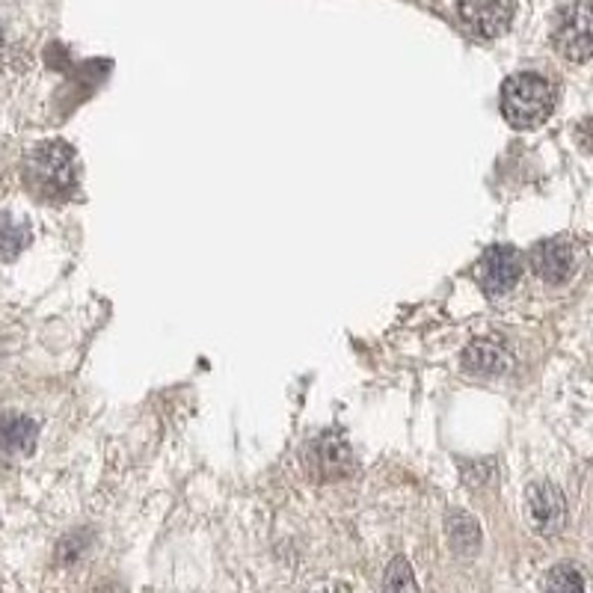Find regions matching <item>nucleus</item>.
Instances as JSON below:
<instances>
[{
	"label": "nucleus",
	"instance_id": "1",
	"mask_svg": "<svg viewBox=\"0 0 593 593\" xmlns=\"http://www.w3.org/2000/svg\"><path fill=\"white\" fill-rule=\"evenodd\" d=\"M555 110V86L537 72L510 74L501 84V113L519 131L543 125Z\"/></svg>",
	"mask_w": 593,
	"mask_h": 593
},
{
	"label": "nucleus",
	"instance_id": "2",
	"mask_svg": "<svg viewBox=\"0 0 593 593\" xmlns=\"http://www.w3.org/2000/svg\"><path fill=\"white\" fill-rule=\"evenodd\" d=\"M27 176L48 196H69L77 184V155L63 140H48L33 148Z\"/></svg>",
	"mask_w": 593,
	"mask_h": 593
},
{
	"label": "nucleus",
	"instance_id": "3",
	"mask_svg": "<svg viewBox=\"0 0 593 593\" xmlns=\"http://www.w3.org/2000/svg\"><path fill=\"white\" fill-rule=\"evenodd\" d=\"M552 43L570 63H584L593 57V0H572L558 12Z\"/></svg>",
	"mask_w": 593,
	"mask_h": 593
},
{
	"label": "nucleus",
	"instance_id": "4",
	"mask_svg": "<svg viewBox=\"0 0 593 593\" xmlns=\"http://www.w3.org/2000/svg\"><path fill=\"white\" fill-rule=\"evenodd\" d=\"M353 467H356V460H353L348 439L336 434V431H324V434L308 443L306 469L312 472V477H318V481H339V477H348Z\"/></svg>",
	"mask_w": 593,
	"mask_h": 593
},
{
	"label": "nucleus",
	"instance_id": "5",
	"mask_svg": "<svg viewBox=\"0 0 593 593\" xmlns=\"http://www.w3.org/2000/svg\"><path fill=\"white\" fill-rule=\"evenodd\" d=\"M519 276H522V255L513 246H489L477 262V282L489 296H501L513 291Z\"/></svg>",
	"mask_w": 593,
	"mask_h": 593
},
{
	"label": "nucleus",
	"instance_id": "6",
	"mask_svg": "<svg viewBox=\"0 0 593 593\" xmlns=\"http://www.w3.org/2000/svg\"><path fill=\"white\" fill-rule=\"evenodd\" d=\"M531 270L549 286H564L576 274V246L567 238H546L531 246L529 253Z\"/></svg>",
	"mask_w": 593,
	"mask_h": 593
},
{
	"label": "nucleus",
	"instance_id": "7",
	"mask_svg": "<svg viewBox=\"0 0 593 593\" xmlns=\"http://www.w3.org/2000/svg\"><path fill=\"white\" fill-rule=\"evenodd\" d=\"M457 12L469 31L481 39H498L513 22V0H460Z\"/></svg>",
	"mask_w": 593,
	"mask_h": 593
},
{
	"label": "nucleus",
	"instance_id": "8",
	"mask_svg": "<svg viewBox=\"0 0 593 593\" xmlns=\"http://www.w3.org/2000/svg\"><path fill=\"white\" fill-rule=\"evenodd\" d=\"M525 508L534 531H541L543 537H555L561 534L567 525V498L555 484H531L525 493Z\"/></svg>",
	"mask_w": 593,
	"mask_h": 593
},
{
	"label": "nucleus",
	"instance_id": "9",
	"mask_svg": "<svg viewBox=\"0 0 593 593\" xmlns=\"http://www.w3.org/2000/svg\"><path fill=\"white\" fill-rule=\"evenodd\" d=\"M513 365V353L501 339L487 336V339H475L463 350V368L477 377H498Z\"/></svg>",
	"mask_w": 593,
	"mask_h": 593
},
{
	"label": "nucleus",
	"instance_id": "10",
	"mask_svg": "<svg viewBox=\"0 0 593 593\" xmlns=\"http://www.w3.org/2000/svg\"><path fill=\"white\" fill-rule=\"evenodd\" d=\"M39 427L22 413L0 415V451L10 457H27L36 451Z\"/></svg>",
	"mask_w": 593,
	"mask_h": 593
},
{
	"label": "nucleus",
	"instance_id": "11",
	"mask_svg": "<svg viewBox=\"0 0 593 593\" xmlns=\"http://www.w3.org/2000/svg\"><path fill=\"white\" fill-rule=\"evenodd\" d=\"M445 534H448V541H451L455 552H460V555H475L481 549V541H484L475 517H469L463 510H451L448 513V519H445Z\"/></svg>",
	"mask_w": 593,
	"mask_h": 593
},
{
	"label": "nucleus",
	"instance_id": "12",
	"mask_svg": "<svg viewBox=\"0 0 593 593\" xmlns=\"http://www.w3.org/2000/svg\"><path fill=\"white\" fill-rule=\"evenodd\" d=\"M31 244V222L19 220L15 214H0V258L12 262Z\"/></svg>",
	"mask_w": 593,
	"mask_h": 593
},
{
	"label": "nucleus",
	"instance_id": "13",
	"mask_svg": "<svg viewBox=\"0 0 593 593\" xmlns=\"http://www.w3.org/2000/svg\"><path fill=\"white\" fill-rule=\"evenodd\" d=\"M546 591H584L582 572L576 570L572 564H558L546 576Z\"/></svg>",
	"mask_w": 593,
	"mask_h": 593
},
{
	"label": "nucleus",
	"instance_id": "14",
	"mask_svg": "<svg viewBox=\"0 0 593 593\" xmlns=\"http://www.w3.org/2000/svg\"><path fill=\"white\" fill-rule=\"evenodd\" d=\"M413 567L403 561V558H395L389 572H386V591H415V579H413Z\"/></svg>",
	"mask_w": 593,
	"mask_h": 593
},
{
	"label": "nucleus",
	"instance_id": "15",
	"mask_svg": "<svg viewBox=\"0 0 593 593\" xmlns=\"http://www.w3.org/2000/svg\"><path fill=\"white\" fill-rule=\"evenodd\" d=\"M576 140H579V146H582L584 152H591L593 155V117L582 119V122L576 125Z\"/></svg>",
	"mask_w": 593,
	"mask_h": 593
},
{
	"label": "nucleus",
	"instance_id": "16",
	"mask_svg": "<svg viewBox=\"0 0 593 593\" xmlns=\"http://www.w3.org/2000/svg\"><path fill=\"white\" fill-rule=\"evenodd\" d=\"M0 43H3V31H0Z\"/></svg>",
	"mask_w": 593,
	"mask_h": 593
}]
</instances>
